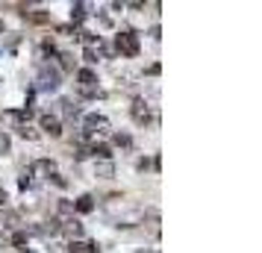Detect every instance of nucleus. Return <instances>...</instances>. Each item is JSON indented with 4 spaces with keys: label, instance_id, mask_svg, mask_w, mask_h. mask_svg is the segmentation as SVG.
Returning <instances> with one entry per match:
<instances>
[{
    "label": "nucleus",
    "instance_id": "nucleus-1",
    "mask_svg": "<svg viewBox=\"0 0 262 253\" xmlns=\"http://www.w3.org/2000/svg\"><path fill=\"white\" fill-rule=\"evenodd\" d=\"M115 48H118L124 56H136V53H139V38H136V33H118Z\"/></svg>",
    "mask_w": 262,
    "mask_h": 253
},
{
    "label": "nucleus",
    "instance_id": "nucleus-2",
    "mask_svg": "<svg viewBox=\"0 0 262 253\" xmlns=\"http://www.w3.org/2000/svg\"><path fill=\"white\" fill-rule=\"evenodd\" d=\"M133 118H136V124H147L150 121V109H147V103H144L142 97L133 100Z\"/></svg>",
    "mask_w": 262,
    "mask_h": 253
},
{
    "label": "nucleus",
    "instance_id": "nucleus-3",
    "mask_svg": "<svg viewBox=\"0 0 262 253\" xmlns=\"http://www.w3.org/2000/svg\"><path fill=\"white\" fill-rule=\"evenodd\" d=\"M38 124H41V130H45V133L62 135V124H59L56 118H50V115H41V118H38Z\"/></svg>",
    "mask_w": 262,
    "mask_h": 253
},
{
    "label": "nucleus",
    "instance_id": "nucleus-4",
    "mask_svg": "<svg viewBox=\"0 0 262 253\" xmlns=\"http://www.w3.org/2000/svg\"><path fill=\"white\" fill-rule=\"evenodd\" d=\"M85 127H89V130H97V133H106L109 121L103 118V115H89V118H85Z\"/></svg>",
    "mask_w": 262,
    "mask_h": 253
},
{
    "label": "nucleus",
    "instance_id": "nucleus-5",
    "mask_svg": "<svg viewBox=\"0 0 262 253\" xmlns=\"http://www.w3.org/2000/svg\"><path fill=\"white\" fill-rule=\"evenodd\" d=\"M77 80H80V88H92V85H97V77L92 68H80L77 71Z\"/></svg>",
    "mask_w": 262,
    "mask_h": 253
},
{
    "label": "nucleus",
    "instance_id": "nucleus-6",
    "mask_svg": "<svg viewBox=\"0 0 262 253\" xmlns=\"http://www.w3.org/2000/svg\"><path fill=\"white\" fill-rule=\"evenodd\" d=\"M68 253H97V244H83V241H68Z\"/></svg>",
    "mask_w": 262,
    "mask_h": 253
},
{
    "label": "nucleus",
    "instance_id": "nucleus-7",
    "mask_svg": "<svg viewBox=\"0 0 262 253\" xmlns=\"http://www.w3.org/2000/svg\"><path fill=\"white\" fill-rule=\"evenodd\" d=\"M74 209H77L80 215H85V212H92V209H95V197H89V194H83V197L77 200V206H74Z\"/></svg>",
    "mask_w": 262,
    "mask_h": 253
},
{
    "label": "nucleus",
    "instance_id": "nucleus-8",
    "mask_svg": "<svg viewBox=\"0 0 262 253\" xmlns=\"http://www.w3.org/2000/svg\"><path fill=\"white\" fill-rule=\"evenodd\" d=\"M89 156L109 159V156H112V150H109V145H92V147H89Z\"/></svg>",
    "mask_w": 262,
    "mask_h": 253
},
{
    "label": "nucleus",
    "instance_id": "nucleus-9",
    "mask_svg": "<svg viewBox=\"0 0 262 253\" xmlns=\"http://www.w3.org/2000/svg\"><path fill=\"white\" fill-rule=\"evenodd\" d=\"M15 133L21 135V139H38V133L33 130V127H27V124H18V127H15Z\"/></svg>",
    "mask_w": 262,
    "mask_h": 253
},
{
    "label": "nucleus",
    "instance_id": "nucleus-10",
    "mask_svg": "<svg viewBox=\"0 0 262 253\" xmlns=\"http://www.w3.org/2000/svg\"><path fill=\"white\" fill-rule=\"evenodd\" d=\"M12 115L18 121H30V118H33V112H30V109H12Z\"/></svg>",
    "mask_w": 262,
    "mask_h": 253
},
{
    "label": "nucleus",
    "instance_id": "nucleus-11",
    "mask_svg": "<svg viewBox=\"0 0 262 253\" xmlns=\"http://www.w3.org/2000/svg\"><path fill=\"white\" fill-rule=\"evenodd\" d=\"M65 229H68V233H74V236H80V233H83V224H80V221H68V224H65Z\"/></svg>",
    "mask_w": 262,
    "mask_h": 253
},
{
    "label": "nucleus",
    "instance_id": "nucleus-12",
    "mask_svg": "<svg viewBox=\"0 0 262 253\" xmlns=\"http://www.w3.org/2000/svg\"><path fill=\"white\" fill-rule=\"evenodd\" d=\"M115 145H121V147H130V145H133V139H130L127 133H118V135H115Z\"/></svg>",
    "mask_w": 262,
    "mask_h": 253
},
{
    "label": "nucleus",
    "instance_id": "nucleus-13",
    "mask_svg": "<svg viewBox=\"0 0 262 253\" xmlns=\"http://www.w3.org/2000/svg\"><path fill=\"white\" fill-rule=\"evenodd\" d=\"M59 59H62V68H65V71H71V68H74V59L68 56V53H62Z\"/></svg>",
    "mask_w": 262,
    "mask_h": 253
},
{
    "label": "nucleus",
    "instance_id": "nucleus-14",
    "mask_svg": "<svg viewBox=\"0 0 262 253\" xmlns=\"http://www.w3.org/2000/svg\"><path fill=\"white\" fill-rule=\"evenodd\" d=\"M71 15H74V18H77V21H80V18H83V15H85V6H83V3H77V6H74V9H71Z\"/></svg>",
    "mask_w": 262,
    "mask_h": 253
},
{
    "label": "nucleus",
    "instance_id": "nucleus-15",
    "mask_svg": "<svg viewBox=\"0 0 262 253\" xmlns=\"http://www.w3.org/2000/svg\"><path fill=\"white\" fill-rule=\"evenodd\" d=\"M83 56H85V62H89V65H95V62H97V53H95L92 48H85V53H83Z\"/></svg>",
    "mask_w": 262,
    "mask_h": 253
},
{
    "label": "nucleus",
    "instance_id": "nucleus-16",
    "mask_svg": "<svg viewBox=\"0 0 262 253\" xmlns=\"http://www.w3.org/2000/svg\"><path fill=\"white\" fill-rule=\"evenodd\" d=\"M24 241H27V233H15V236H12V244H15V247H21Z\"/></svg>",
    "mask_w": 262,
    "mask_h": 253
},
{
    "label": "nucleus",
    "instance_id": "nucleus-17",
    "mask_svg": "<svg viewBox=\"0 0 262 253\" xmlns=\"http://www.w3.org/2000/svg\"><path fill=\"white\" fill-rule=\"evenodd\" d=\"M6 150H9V135L0 133V153H6Z\"/></svg>",
    "mask_w": 262,
    "mask_h": 253
},
{
    "label": "nucleus",
    "instance_id": "nucleus-18",
    "mask_svg": "<svg viewBox=\"0 0 262 253\" xmlns=\"http://www.w3.org/2000/svg\"><path fill=\"white\" fill-rule=\"evenodd\" d=\"M6 200H9V197H6V192H3V189H0V206L6 203Z\"/></svg>",
    "mask_w": 262,
    "mask_h": 253
},
{
    "label": "nucleus",
    "instance_id": "nucleus-19",
    "mask_svg": "<svg viewBox=\"0 0 262 253\" xmlns=\"http://www.w3.org/2000/svg\"><path fill=\"white\" fill-rule=\"evenodd\" d=\"M0 33H3V21H0Z\"/></svg>",
    "mask_w": 262,
    "mask_h": 253
},
{
    "label": "nucleus",
    "instance_id": "nucleus-20",
    "mask_svg": "<svg viewBox=\"0 0 262 253\" xmlns=\"http://www.w3.org/2000/svg\"><path fill=\"white\" fill-rule=\"evenodd\" d=\"M24 253H30V250H24Z\"/></svg>",
    "mask_w": 262,
    "mask_h": 253
}]
</instances>
